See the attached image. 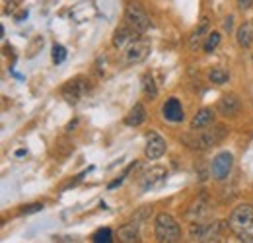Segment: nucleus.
I'll return each mask as SVG.
<instances>
[{"label": "nucleus", "instance_id": "6ab92c4d", "mask_svg": "<svg viewBox=\"0 0 253 243\" xmlns=\"http://www.w3.org/2000/svg\"><path fill=\"white\" fill-rule=\"evenodd\" d=\"M117 236H119L121 242H125V243L138 242V228H136V224H125V226L119 228Z\"/></svg>", "mask_w": 253, "mask_h": 243}, {"label": "nucleus", "instance_id": "dca6fc26", "mask_svg": "<svg viewBox=\"0 0 253 243\" xmlns=\"http://www.w3.org/2000/svg\"><path fill=\"white\" fill-rule=\"evenodd\" d=\"M236 39H238V45H240V47L250 49L253 45V24H250V22L242 24L238 33H236Z\"/></svg>", "mask_w": 253, "mask_h": 243}, {"label": "nucleus", "instance_id": "393cba45", "mask_svg": "<svg viewBox=\"0 0 253 243\" xmlns=\"http://www.w3.org/2000/svg\"><path fill=\"white\" fill-rule=\"evenodd\" d=\"M41 47H43V37H35L32 47H30V51H28V57H35L37 55V49H41Z\"/></svg>", "mask_w": 253, "mask_h": 243}, {"label": "nucleus", "instance_id": "bb28decb", "mask_svg": "<svg viewBox=\"0 0 253 243\" xmlns=\"http://www.w3.org/2000/svg\"><path fill=\"white\" fill-rule=\"evenodd\" d=\"M253 6V0H238V8L240 10H250Z\"/></svg>", "mask_w": 253, "mask_h": 243}, {"label": "nucleus", "instance_id": "9b49d317", "mask_svg": "<svg viewBox=\"0 0 253 243\" xmlns=\"http://www.w3.org/2000/svg\"><path fill=\"white\" fill-rule=\"evenodd\" d=\"M240 107H242V103H240V99H238L236 93L222 95L220 99H218V105H216L218 113L224 115V117H234V115H238V113H240Z\"/></svg>", "mask_w": 253, "mask_h": 243}, {"label": "nucleus", "instance_id": "aec40b11", "mask_svg": "<svg viewBox=\"0 0 253 243\" xmlns=\"http://www.w3.org/2000/svg\"><path fill=\"white\" fill-rule=\"evenodd\" d=\"M142 88H144V93L148 97H152V99L158 95V88H156V84H154V80H152L150 74H144L142 76Z\"/></svg>", "mask_w": 253, "mask_h": 243}, {"label": "nucleus", "instance_id": "6e6552de", "mask_svg": "<svg viewBox=\"0 0 253 243\" xmlns=\"http://www.w3.org/2000/svg\"><path fill=\"white\" fill-rule=\"evenodd\" d=\"M166 148H168V144H166V140L160 136L158 132H150L146 136L144 154H146L148 160H158V158H162L166 154Z\"/></svg>", "mask_w": 253, "mask_h": 243}, {"label": "nucleus", "instance_id": "20e7f679", "mask_svg": "<svg viewBox=\"0 0 253 243\" xmlns=\"http://www.w3.org/2000/svg\"><path fill=\"white\" fill-rule=\"evenodd\" d=\"M228 226L236 232V234H242L246 230H250L253 226V206L252 204H240L236 206L230 218H228Z\"/></svg>", "mask_w": 253, "mask_h": 243}, {"label": "nucleus", "instance_id": "2eb2a0df", "mask_svg": "<svg viewBox=\"0 0 253 243\" xmlns=\"http://www.w3.org/2000/svg\"><path fill=\"white\" fill-rule=\"evenodd\" d=\"M146 121V109L142 103H134L132 109L128 111V115L125 117V122L128 126H138Z\"/></svg>", "mask_w": 253, "mask_h": 243}, {"label": "nucleus", "instance_id": "f03ea898", "mask_svg": "<svg viewBox=\"0 0 253 243\" xmlns=\"http://www.w3.org/2000/svg\"><path fill=\"white\" fill-rule=\"evenodd\" d=\"M226 126H214V128H211V130H205V132H199V134H195V136H185V142L189 144L191 148H195V150H207V148H211V146H214V144H218L222 138L226 136Z\"/></svg>", "mask_w": 253, "mask_h": 243}, {"label": "nucleus", "instance_id": "a878e982", "mask_svg": "<svg viewBox=\"0 0 253 243\" xmlns=\"http://www.w3.org/2000/svg\"><path fill=\"white\" fill-rule=\"evenodd\" d=\"M240 238H242V242H253V226L250 230H246V232H242V234H238Z\"/></svg>", "mask_w": 253, "mask_h": 243}, {"label": "nucleus", "instance_id": "a211bd4d", "mask_svg": "<svg viewBox=\"0 0 253 243\" xmlns=\"http://www.w3.org/2000/svg\"><path fill=\"white\" fill-rule=\"evenodd\" d=\"M132 35H134V31L130 30L126 24L125 26H121V28H117L115 33H113V45H115V47H119V49H121V47H125L126 43H130V41H132Z\"/></svg>", "mask_w": 253, "mask_h": 243}, {"label": "nucleus", "instance_id": "5701e85b", "mask_svg": "<svg viewBox=\"0 0 253 243\" xmlns=\"http://www.w3.org/2000/svg\"><path fill=\"white\" fill-rule=\"evenodd\" d=\"M92 240L95 243H111L113 242V234H111L109 228H101V230H97L94 236H92Z\"/></svg>", "mask_w": 253, "mask_h": 243}, {"label": "nucleus", "instance_id": "9d476101", "mask_svg": "<svg viewBox=\"0 0 253 243\" xmlns=\"http://www.w3.org/2000/svg\"><path fill=\"white\" fill-rule=\"evenodd\" d=\"M166 177H168V169L162 167V165H154V167H150L148 171L142 173V177H140V187H142L144 191H146V189H152V187H156L158 183L164 181Z\"/></svg>", "mask_w": 253, "mask_h": 243}, {"label": "nucleus", "instance_id": "0eeeda50", "mask_svg": "<svg viewBox=\"0 0 253 243\" xmlns=\"http://www.w3.org/2000/svg\"><path fill=\"white\" fill-rule=\"evenodd\" d=\"M232 163H234V156L230 152H220L214 156L212 165H211V173L216 181H224L230 171H232Z\"/></svg>", "mask_w": 253, "mask_h": 243}, {"label": "nucleus", "instance_id": "1a4fd4ad", "mask_svg": "<svg viewBox=\"0 0 253 243\" xmlns=\"http://www.w3.org/2000/svg\"><path fill=\"white\" fill-rule=\"evenodd\" d=\"M162 115H164V119H168V121L171 122H181L185 119V111H183V107H181V103H179L177 97H169L164 103Z\"/></svg>", "mask_w": 253, "mask_h": 243}, {"label": "nucleus", "instance_id": "f8f14e48", "mask_svg": "<svg viewBox=\"0 0 253 243\" xmlns=\"http://www.w3.org/2000/svg\"><path fill=\"white\" fill-rule=\"evenodd\" d=\"M80 78H76V80H70L66 86L63 88V95H64V99L68 101V103H78L80 101V97H82V93H84V88L80 86Z\"/></svg>", "mask_w": 253, "mask_h": 243}, {"label": "nucleus", "instance_id": "39448f33", "mask_svg": "<svg viewBox=\"0 0 253 243\" xmlns=\"http://www.w3.org/2000/svg\"><path fill=\"white\" fill-rule=\"evenodd\" d=\"M220 230V222H211V224H199L197 222V224L191 226L189 236L195 242H216Z\"/></svg>", "mask_w": 253, "mask_h": 243}, {"label": "nucleus", "instance_id": "b1692460", "mask_svg": "<svg viewBox=\"0 0 253 243\" xmlns=\"http://www.w3.org/2000/svg\"><path fill=\"white\" fill-rule=\"evenodd\" d=\"M64 59H66V49H64L63 45H55L53 47V61L57 62V64H61Z\"/></svg>", "mask_w": 253, "mask_h": 243}, {"label": "nucleus", "instance_id": "4be33fe9", "mask_svg": "<svg viewBox=\"0 0 253 243\" xmlns=\"http://www.w3.org/2000/svg\"><path fill=\"white\" fill-rule=\"evenodd\" d=\"M220 39L222 37H220V33H218V31L209 33V35H207V41H205V51H207V53H212V51L220 45Z\"/></svg>", "mask_w": 253, "mask_h": 243}, {"label": "nucleus", "instance_id": "c85d7f7f", "mask_svg": "<svg viewBox=\"0 0 253 243\" xmlns=\"http://www.w3.org/2000/svg\"><path fill=\"white\" fill-rule=\"evenodd\" d=\"M232 22H234V18H232V16H228V18L224 20V30H226V31L232 30Z\"/></svg>", "mask_w": 253, "mask_h": 243}, {"label": "nucleus", "instance_id": "7ed1b4c3", "mask_svg": "<svg viewBox=\"0 0 253 243\" xmlns=\"http://www.w3.org/2000/svg\"><path fill=\"white\" fill-rule=\"evenodd\" d=\"M125 24L136 35H140V33L148 30L150 20H148V14H146V10L142 8L140 2H130L125 8Z\"/></svg>", "mask_w": 253, "mask_h": 243}, {"label": "nucleus", "instance_id": "ddd939ff", "mask_svg": "<svg viewBox=\"0 0 253 243\" xmlns=\"http://www.w3.org/2000/svg\"><path fill=\"white\" fill-rule=\"evenodd\" d=\"M212 122H214V111L209 109V107H205V109H201V111L193 117L191 128H193V130H201V128H205V126H209V124H212Z\"/></svg>", "mask_w": 253, "mask_h": 243}, {"label": "nucleus", "instance_id": "cd10ccee", "mask_svg": "<svg viewBox=\"0 0 253 243\" xmlns=\"http://www.w3.org/2000/svg\"><path fill=\"white\" fill-rule=\"evenodd\" d=\"M43 206L41 204H32V206H28V208H24V212L26 214H30V212H39Z\"/></svg>", "mask_w": 253, "mask_h": 243}, {"label": "nucleus", "instance_id": "412c9836", "mask_svg": "<svg viewBox=\"0 0 253 243\" xmlns=\"http://www.w3.org/2000/svg\"><path fill=\"white\" fill-rule=\"evenodd\" d=\"M228 72L224 70V68H212L211 72H209V80L212 82V84H226L228 82Z\"/></svg>", "mask_w": 253, "mask_h": 243}, {"label": "nucleus", "instance_id": "f257e3e1", "mask_svg": "<svg viewBox=\"0 0 253 243\" xmlns=\"http://www.w3.org/2000/svg\"><path fill=\"white\" fill-rule=\"evenodd\" d=\"M154 234L162 243H175L181 240V228L177 220L168 212H160L154 220Z\"/></svg>", "mask_w": 253, "mask_h": 243}, {"label": "nucleus", "instance_id": "4468645a", "mask_svg": "<svg viewBox=\"0 0 253 243\" xmlns=\"http://www.w3.org/2000/svg\"><path fill=\"white\" fill-rule=\"evenodd\" d=\"M207 31H209V18H207V16H203V20L199 22V28L193 31V33H191V37H189V49L191 51H197V49L201 47L203 35H209Z\"/></svg>", "mask_w": 253, "mask_h": 243}, {"label": "nucleus", "instance_id": "423d86ee", "mask_svg": "<svg viewBox=\"0 0 253 243\" xmlns=\"http://www.w3.org/2000/svg\"><path fill=\"white\" fill-rule=\"evenodd\" d=\"M148 53H150V41L144 39V37L134 39V41H130L128 47H126L125 61H126V64H138V62L146 61Z\"/></svg>", "mask_w": 253, "mask_h": 243}, {"label": "nucleus", "instance_id": "f3484780", "mask_svg": "<svg viewBox=\"0 0 253 243\" xmlns=\"http://www.w3.org/2000/svg\"><path fill=\"white\" fill-rule=\"evenodd\" d=\"M207 212H209V199H207V195H201V197L195 201L193 208L187 212V218H189V220H201Z\"/></svg>", "mask_w": 253, "mask_h": 243}]
</instances>
